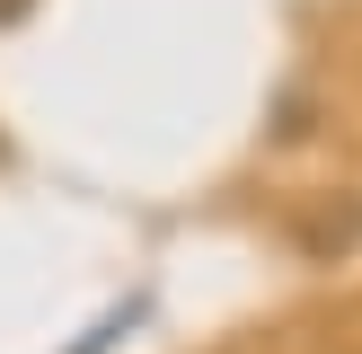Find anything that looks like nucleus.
<instances>
[{"instance_id":"obj_1","label":"nucleus","mask_w":362,"mask_h":354,"mask_svg":"<svg viewBox=\"0 0 362 354\" xmlns=\"http://www.w3.org/2000/svg\"><path fill=\"white\" fill-rule=\"evenodd\" d=\"M141 310H151V301L133 292V301H124V310H106V319H98V328H88V336H80V346H71V354H115V336H133V328H141Z\"/></svg>"},{"instance_id":"obj_2","label":"nucleus","mask_w":362,"mask_h":354,"mask_svg":"<svg viewBox=\"0 0 362 354\" xmlns=\"http://www.w3.org/2000/svg\"><path fill=\"white\" fill-rule=\"evenodd\" d=\"M35 9V0H0V27H9V18H27Z\"/></svg>"},{"instance_id":"obj_3","label":"nucleus","mask_w":362,"mask_h":354,"mask_svg":"<svg viewBox=\"0 0 362 354\" xmlns=\"http://www.w3.org/2000/svg\"><path fill=\"white\" fill-rule=\"evenodd\" d=\"M0 159H9V133H0Z\"/></svg>"}]
</instances>
